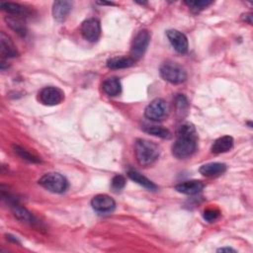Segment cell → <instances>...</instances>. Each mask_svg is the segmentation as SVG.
Returning <instances> with one entry per match:
<instances>
[{"label": "cell", "instance_id": "6da1fadb", "mask_svg": "<svg viewBox=\"0 0 253 253\" xmlns=\"http://www.w3.org/2000/svg\"><path fill=\"white\" fill-rule=\"evenodd\" d=\"M198 144V132L190 123L181 125L177 131V138L172 145V153L176 158L185 159L192 156Z\"/></svg>", "mask_w": 253, "mask_h": 253}, {"label": "cell", "instance_id": "7a4b0ae2", "mask_svg": "<svg viewBox=\"0 0 253 253\" xmlns=\"http://www.w3.org/2000/svg\"><path fill=\"white\" fill-rule=\"evenodd\" d=\"M134 152L137 162L142 166L151 165L159 156V147L153 141L137 138L134 143Z\"/></svg>", "mask_w": 253, "mask_h": 253}, {"label": "cell", "instance_id": "3957f363", "mask_svg": "<svg viewBox=\"0 0 253 253\" xmlns=\"http://www.w3.org/2000/svg\"><path fill=\"white\" fill-rule=\"evenodd\" d=\"M159 72L165 81L172 84H180L187 79V73L185 69L179 63L174 61L168 60L162 63Z\"/></svg>", "mask_w": 253, "mask_h": 253}, {"label": "cell", "instance_id": "277c9868", "mask_svg": "<svg viewBox=\"0 0 253 253\" xmlns=\"http://www.w3.org/2000/svg\"><path fill=\"white\" fill-rule=\"evenodd\" d=\"M39 184L45 190L55 194L64 193L68 188V182L66 178L56 172H49L44 174L39 180Z\"/></svg>", "mask_w": 253, "mask_h": 253}, {"label": "cell", "instance_id": "5b68a950", "mask_svg": "<svg viewBox=\"0 0 253 253\" xmlns=\"http://www.w3.org/2000/svg\"><path fill=\"white\" fill-rule=\"evenodd\" d=\"M151 35L147 30L139 31L134 37L131 46H130V57H132L135 61L140 59L145 53L147 46L150 42Z\"/></svg>", "mask_w": 253, "mask_h": 253}, {"label": "cell", "instance_id": "8992f818", "mask_svg": "<svg viewBox=\"0 0 253 253\" xmlns=\"http://www.w3.org/2000/svg\"><path fill=\"white\" fill-rule=\"evenodd\" d=\"M168 111L169 109L167 103L163 99L157 98L147 105L144 111V115L147 119L158 122L164 120L167 117Z\"/></svg>", "mask_w": 253, "mask_h": 253}, {"label": "cell", "instance_id": "52a82bcc", "mask_svg": "<svg viewBox=\"0 0 253 253\" xmlns=\"http://www.w3.org/2000/svg\"><path fill=\"white\" fill-rule=\"evenodd\" d=\"M64 99V93L61 89L53 86L42 88L39 93V100L46 106H55L60 104Z\"/></svg>", "mask_w": 253, "mask_h": 253}, {"label": "cell", "instance_id": "ba28073f", "mask_svg": "<svg viewBox=\"0 0 253 253\" xmlns=\"http://www.w3.org/2000/svg\"><path fill=\"white\" fill-rule=\"evenodd\" d=\"M81 34L86 41L90 42H97L101 36V25L99 20L95 18L85 20L81 25Z\"/></svg>", "mask_w": 253, "mask_h": 253}, {"label": "cell", "instance_id": "9c48e42d", "mask_svg": "<svg viewBox=\"0 0 253 253\" xmlns=\"http://www.w3.org/2000/svg\"><path fill=\"white\" fill-rule=\"evenodd\" d=\"M91 206L93 210L99 213H111L116 208V202L110 196L100 194L93 197Z\"/></svg>", "mask_w": 253, "mask_h": 253}, {"label": "cell", "instance_id": "30bf717a", "mask_svg": "<svg viewBox=\"0 0 253 253\" xmlns=\"http://www.w3.org/2000/svg\"><path fill=\"white\" fill-rule=\"evenodd\" d=\"M166 36L171 43V45L174 47V49L183 54L186 53L188 50V39L187 37L178 30H168L166 32Z\"/></svg>", "mask_w": 253, "mask_h": 253}, {"label": "cell", "instance_id": "8fae6325", "mask_svg": "<svg viewBox=\"0 0 253 253\" xmlns=\"http://www.w3.org/2000/svg\"><path fill=\"white\" fill-rule=\"evenodd\" d=\"M72 3L66 0L55 1L52 5V16L55 21L63 22L71 11Z\"/></svg>", "mask_w": 253, "mask_h": 253}, {"label": "cell", "instance_id": "7c38bea8", "mask_svg": "<svg viewBox=\"0 0 253 253\" xmlns=\"http://www.w3.org/2000/svg\"><path fill=\"white\" fill-rule=\"evenodd\" d=\"M204 183L200 180H190L177 184L175 190L185 195H196L204 189Z\"/></svg>", "mask_w": 253, "mask_h": 253}, {"label": "cell", "instance_id": "4fadbf2b", "mask_svg": "<svg viewBox=\"0 0 253 253\" xmlns=\"http://www.w3.org/2000/svg\"><path fill=\"white\" fill-rule=\"evenodd\" d=\"M0 53L4 57H15L18 55L14 42L4 32L0 34Z\"/></svg>", "mask_w": 253, "mask_h": 253}, {"label": "cell", "instance_id": "5bb4252c", "mask_svg": "<svg viewBox=\"0 0 253 253\" xmlns=\"http://www.w3.org/2000/svg\"><path fill=\"white\" fill-rule=\"evenodd\" d=\"M226 165L220 162H211L200 167L199 171L206 177H215L223 174L226 171Z\"/></svg>", "mask_w": 253, "mask_h": 253}, {"label": "cell", "instance_id": "9a60e30c", "mask_svg": "<svg viewBox=\"0 0 253 253\" xmlns=\"http://www.w3.org/2000/svg\"><path fill=\"white\" fill-rule=\"evenodd\" d=\"M233 138L229 135H224L221 137H218L214 140V142L211 145V152L215 154L224 153L230 150L233 146Z\"/></svg>", "mask_w": 253, "mask_h": 253}, {"label": "cell", "instance_id": "2e32d148", "mask_svg": "<svg viewBox=\"0 0 253 253\" xmlns=\"http://www.w3.org/2000/svg\"><path fill=\"white\" fill-rule=\"evenodd\" d=\"M0 7L3 11L7 12L9 15H12V16H18V17L24 18L29 14V10L26 7L14 2H2L0 4Z\"/></svg>", "mask_w": 253, "mask_h": 253}, {"label": "cell", "instance_id": "e0dca14e", "mask_svg": "<svg viewBox=\"0 0 253 253\" xmlns=\"http://www.w3.org/2000/svg\"><path fill=\"white\" fill-rule=\"evenodd\" d=\"M136 61L130 56H115L107 61V66L111 69H122L132 66Z\"/></svg>", "mask_w": 253, "mask_h": 253}, {"label": "cell", "instance_id": "ac0fdd59", "mask_svg": "<svg viewBox=\"0 0 253 253\" xmlns=\"http://www.w3.org/2000/svg\"><path fill=\"white\" fill-rule=\"evenodd\" d=\"M103 91L109 96H117L122 91L121 81L117 77H110L107 78L102 84Z\"/></svg>", "mask_w": 253, "mask_h": 253}, {"label": "cell", "instance_id": "d6986e66", "mask_svg": "<svg viewBox=\"0 0 253 253\" xmlns=\"http://www.w3.org/2000/svg\"><path fill=\"white\" fill-rule=\"evenodd\" d=\"M127 175L132 181H134L135 183L144 187L145 189H147L149 191H156L157 190V186L152 181H150L148 178H146L145 176H143L142 174H140L136 170H129L127 172Z\"/></svg>", "mask_w": 253, "mask_h": 253}, {"label": "cell", "instance_id": "ffe728a7", "mask_svg": "<svg viewBox=\"0 0 253 253\" xmlns=\"http://www.w3.org/2000/svg\"><path fill=\"white\" fill-rule=\"evenodd\" d=\"M23 20H24V18H22V17L12 16V15H9L8 17L5 18V21L7 22V25L14 32H16L18 35H20L22 37H24L27 33L26 25H25V22Z\"/></svg>", "mask_w": 253, "mask_h": 253}, {"label": "cell", "instance_id": "44dd1931", "mask_svg": "<svg viewBox=\"0 0 253 253\" xmlns=\"http://www.w3.org/2000/svg\"><path fill=\"white\" fill-rule=\"evenodd\" d=\"M145 132L161 137V138H170L171 137V132L169 129L163 127V126H146L143 128Z\"/></svg>", "mask_w": 253, "mask_h": 253}, {"label": "cell", "instance_id": "7402d4cb", "mask_svg": "<svg viewBox=\"0 0 253 253\" xmlns=\"http://www.w3.org/2000/svg\"><path fill=\"white\" fill-rule=\"evenodd\" d=\"M13 213L18 219H20L22 221L30 222V223H32V221H33V215L31 214V212L28 210H26L25 208L20 207L17 204L13 205Z\"/></svg>", "mask_w": 253, "mask_h": 253}, {"label": "cell", "instance_id": "603a6c76", "mask_svg": "<svg viewBox=\"0 0 253 253\" xmlns=\"http://www.w3.org/2000/svg\"><path fill=\"white\" fill-rule=\"evenodd\" d=\"M175 106H176V112L178 115H184L187 113L188 107H189V103L187 98L182 95V94H178L175 98Z\"/></svg>", "mask_w": 253, "mask_h": 253}, {"label": "cell", "instance_id": "cb8c5ba5", "mask_svg": "<svg viewBox=\"0 0 253 253\" xmlns=\"http://www.w3.org/2000/svg\"><path fill=\"white\" fill-rule=\"evenodd\" d=\"M13 147H14V151H15L20 157H22V158L25 159V160H28L29 162H34V163L41 161L40 158H38V157L35 156L34 154L30 153L29 151H27V150L24 149L23 147H21V146H19V145H14Z\"/></svg>", "mask_w": 253, "mask_h": 253}, {"label": "cell", "instance_id": "d4e9b609", "mask_svg": "<svg viewBox=\"0 0 253 253\" xmlns=\"http://www.w3.org/2000/svg\"><path fill=\"white\" fill-rule=\"evenodd\" d=\"M186 5L190 7V9L194 13H199L211 4H212V1H205V0H199V1H186Z\"/></svg>", "mask_w": 253, "mask_h": 253}, {"label": "cell", "instance_id": "484cf974", "mask_svg": "<svg viewBox=\"0 0 253 253\" xmlns=\"http://www.w3.org/2000/svg\"><path fill=\"white\" fill-rule=\"evenodd\" d=\"M125 186H126V179L124 176H122V175L114 176V178L112 179V182H111V187L115 192L121 191L122 189H124Z\"/></svg>", "mask_w": 253, "mask_h": 253}, {"label": "cell", "instance_id": "4316f807", "mask_svg": "<svg viewBox=\"0 0 253 253\" xmlns=\"http://www.w3.org/2000/svg\"><path fill=\"white\" fill-rule=\"evenodd\" d=\"M220 215V212L217 209H207L204 213V219L207 220L208 222H213L214 220H216Z\"/></svg>", "mask_w": 253, "mask_h": 253}, {"label": "cell", "instance_id": "83f0119b", "mask_svg": "<svg viewBox=\"0 0 253 253\" xmlns=\"http://www.w3.org/2000/svg\"><path fill=\"white\" fill-rule=\"evenodd\" d=\"M217 252H236V250L230 248V247H222L217 250Z\"/></svg>", "mask_w": 253, "mask_h": 253}, {"label": "cell", "instance_id": "f1b7e54d", "mask_svg": "<svg viewBox=\"0 0 253 253\" xmlns=\"http://www.w3.org/2000/svg\"><path fill=\"white\" fill-rule=\"evenodd\" d=\"M243 16H245V17H243L244 21L248 22L249 24H251V23H252V15H251L250 13H249V14H245V15H243Z\"/></svg>", "mask_w": 253, "mask_h": 253}]
</instances>
